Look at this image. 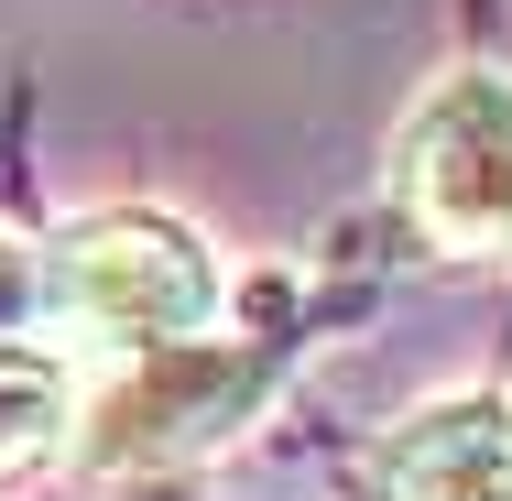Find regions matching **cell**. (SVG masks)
Masks as SVG:
<instances>
[{
  "label": "cell",
  "instance_id": "cell-4",
  "mask_svg": "<svg viewBox=\"0 0 512 501\" xmlns=\"http://www.w3.org/2000/svg\"><path fill=\"white\" fill-rule=\"evenodd\" d=\"M360 501H512V393H436L371 447Z\"/></svg>",
  "mask_w": 512,
  "mask_h": 501
},
{
  "label": "cell",
  "instance_id": "cell-1",
  "mask_svg": "<svg viewBox=\"0 0 512 501\" xmlns=\"http://www.w3.org/2000/svg\"><path fill=\"white\" fill-rule=\"evenodd\" d=\"M44 284H55V338L66 349L142 360V349H175V338L218 327L229 262L175 207H88L77 229L44 240Z\"/></svg>",
  "mask_w": 512,
  "mask_h": 501
},
{
  "label": "cell",
  "instance_id": "cell-2",
  "mask_svg": "<svg viewBox=\"0 0 512 501\" xmlns=\"http://www.w3.org/2000/svg\"><path fill=\"white\" fill-rule=\"evenodd\" d=\"M273 371H284V338H218V327H197L175 349H142V360H120L109 393L77 403L66 458L88 480H164V469H186L207 447H229L251 425V403L273 393Z\"/></svg>",
  "mask_w": 512,
  "mask_h": 501
},
{
  "label": "cell",
  "instance_id": "cell-5",
  "mask_svg": "<svg viewBox=\"0 0 512 501\" xmlns=\"http://www.w3.org/2000/svg\"><path fill=\"white\" fill-rule=\"evenodd\" d=\"M77 349L66 338H0V469H44L77 436Z\"/></svg>",
  "mask_w": 512,
  "mask_h": 501
},
{
  "label": "cell",
  "instance_id": "cell-6",
  "mask_svg": "<svg viewBox=\"0 0 512 501\" xmlns=\"http://www.w3.org/2000/svg\"><path fill=\"white\" fill-rule=\"evenodd\" d=\"M0 338H55V284H44V240L0 229Z\"/></svg>",
  "mask_w": 512,
  "mask_h": 501
},
{
  "label": "cell",
  "instance_id": "cell-3",
  "mask_svg": "<svg viewBox=\"0 0 512 501\" xmlns=\"http://www.w3.org/2000/svg\"><path fill=\"white\" fill-rule=\"evenodd\" d=\"M393 197L458 262H512V77L447 66L393 131Z\"/></svg>",
  "mask_w": 512,
  "mask_h": 501
}]
</instances>
